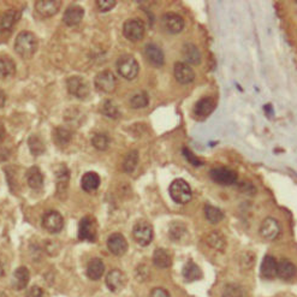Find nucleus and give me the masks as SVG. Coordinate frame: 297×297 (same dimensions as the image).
<instances>
[{"instance_id":"nucleus-15","label":"nucleus","mask_w":297,"mask_h":297,"mask_svg":"<svg viewBox=\"0 0 297 297\" xmlns=\"http://www.w3.org/2000/svg\"><path fill=\"white\" fill-rule=\"evenodd\" d=\"M107 248L115 256H122L127 253L128 242L122 233H112L107 240Z\"/></svg>"},{"instance_id":"nucleus-25","label":"nucleus","mask_w":297,"mask_h":297,"mask_svg":"<svg viewBox=\"0 0 297 297\" xmlns=\"http://www.w3.org/2000/svg\"><path fill=\"white\" fill-rule=\"evenodd\" d=\"M81 187H82V189L87 193H92L98 190V188L100 187L99 174L93 171L86 172V173L83 174L82 180H81Z\"/></svg>"},{"instance_id":"nucleus-45","label":"nucleus","mask_w":297,"mask_h":297,"mask_svg":"<svg viewBox=\"0 0 297 297\" xmlns=\"http://www.w3.org/2000/svg\"><path fill=\"white\" fill-rule=\"evenodd\" d=\"M151 297H171L166 290L162 287H154L151 292Z\"/></svg>"},{"instance_id":"nucleus-4","label":"nucleus","mask_w":297,"mask_h":297,"mask_svg":"<svg viewBox=\"0 0 297 297\" xmlns=\"http://www.w3.org/2000/svg\"><path fill=\"white\" fill-rule=\"evenodd\" d=\"M78 239L81 241L95 242L98 240V223L92 215H86L78 224Z\"/></svg>"},{"instance_id":"nucleus-19","label":"nucleus","mask_w":297,"mask_h":297,"mask_svg":"<svg viewBox=\"0 0 297 297\" xmlns=\"http://www.w3.org/2000/svg\"><path fill=\"white\" fill-rule=\"evenodd\" d=\"M277 276L285 281H291L297 276V267L291 261L283 259L278 262Z\"/></svg>"},{"instance_id":"nucleus-20","label":"nucleus","mask_w":297,"mask_h":297,"mask_svg":"<svg viewBox=\"0 0 297 297\" xmlns=\"http://www.w3.org/2000/svg\"><path fill=\"white\" fill-rule=\"evenodd\" d=\"M84 16V10L78 5H71L65 10L64 16H63V21L69 27L77 26L81 21H82Z\"/></svg>"},{"instance_id":"nucleus-40","label":"nucleus","mask_w":297,"mask_h":297,"mask_svg":"<svg viewBox=\"0 0 297 297\" xmlns=\"http://www.w3.org/2000/svg\"><path fill=\"white\" fill-rule=\"evenodd\" d=\"M92 145L94 146V148H96L98 151H106V149L108 148L109 139L105 134H96V135L93 136Z\"/></svg>"},{"instance_id":"nucleus-36","label":"nucleus","mask_w":297,"mask_h":297,"mask_svg":"<svg viewBox=\"0 0 297 297\" xmlns=\"http://www.w3.org/2000/svg\"><path fill=\"white\" fill-rule=\"evenodd\" d=\"M28 145H29V151L34 156L41 155L45 152V143L42 142V140L40 137L35 135L30 136L28 140Z\"/></svg>"},{"instance_id":"nucleus-7","label":"nucleus","mask_w":297,"mask_h":297,"mask_svg":"<svg viewBox=\"0 0 297 297\" xmlns=\"http://www.w3.org/2000/svg\"><path fill=\"white\" fill-rule=\"evenodd\" d=\"M67 86L69 93L74 95L75 98L86 99L90 93L88 82L81 76H73L69 78Z\"/></svg>"},{"instance_id":"nucleus-48","label":"nucleus","mask_w":297,"mask_h":297,"mask_svg":"<svg viewBox=\"0 0 297 297\" xmlns=\"http://www.w3.org/2000/svg\"><path fill=\"white\" fill-rule=\"evenodd\" d=\"M0 297H6V295H5L4 292H2V291H0Z\"/></svg>"},{"instance_id":"nucleus-38","label":"nucleus","mask_w":297,"mask_h":297,"mask_svg":"<svg viewBox=\"0 0 297 297\" xmlns=\"http://www.w3.org/2000/svg\"><path fill=\"white\" fill-rule=\"evenodd\" d=\"M207 243L209 247H212V248L217 250H223L225 248V245H226L223 234H221L220 232H217V231H214V232H211L208 234Z\"/></svg>"},{"instance_id":"nucleus-5","label":"nucleus","mask_w":297,"mask_h":297,"mask_svg":"<svg viewBox=\"0 0 297 297\" xmlns=\"http://www.w3.org/2000/svg\"><path fill=\"white\" fill-rule=\"evenodd\" d=\"M133 236H134V240H135L140 246L142 247L148 246L153 240L152 225L146 220L137 221V223L134 225Z\"/></svg>"},{"instance_id":"nucleus-46","label":"nucleus","mask_w":297,"mask_h":297,"mask_svg":"<svg viewBox=\"0 0 297 297\" xmlns=\"http://www.w3.org/2000/svg\"><path fill=\"white\" fill-rule=\"evenodd\" d=\"M5 102H6V94L4 93V90L0 89V109L4 107Z\"/></svg>"},{"instance_id":"nucleus-16","label":"nucleus","mask_w":297,"mask_h":297,"mask_svg":"<svg viewBox=\"0 0 297 297\" xmlns=\"http://www.w3.org/2000/svg\"><path fill=\"white\" fill-rule=\"evenodd\" d=\"M145 55L147 62L149 64L153 65L155 68H160L164 65L165 63V57H164V52L159 46H156L155 43H148L145 47Z\"/></svg>"},{"instance_id":"nucleus-32","label":"nucleus","mask_w":297,"mask_h":297,"mask_svg":"<svg viewBox=\"0 0 297 297\" xmlns=\"http://www.w3.org/2000/svg\"><path fill=\"white\" fill-rule=\"evenodd\" d=\"M153 262L159 268H168L172 264L171 256L165 249H156L153 254Z\"/></svg>"},{"instance_id":"nucleus-33","label":"nucleus","mask_w":297,"mask_h":297,"mask_svg":"<svg viewBox=\"0 0 297 297\" xmlns=\"http://www.w3.org/2000/svg\"><path fill=\"white\" fill-rule=\"evenodd\" d=\"M101 112L106 117L112 118V120H117L121 115V111L118 106L114 104L112 100H105L101 105Z\"/></svg>"},{"instance_id":"nucleus-44","label":"nucleus","mask_w":297,"mask_h":297,"mask_svg":"<svg viewBox=\"0 0 297 297\" xmlns=\"http://www.w3.org/2000/svg\"><path fill=\"white\" fill-rule=\"evenodd\" d=\"M26 297H43V290L40 286L34 285L29 289V291L27 292Z\"/></svg>"},{"instance_id":"nucleus-13","label":"nucleus","mask_w":297,"mask_h":297,"mask_svg":"<svg viewBox=\"0 0 297 297\" xmlns=\"http://www.w3.org/2000/svg\"><path fill=\"white\" fill-rule=\"evenodd\" d=\"M173 74L178 83L181 84L192 83L195 80V73H194L193 68L184 62H178L174 64Z\"/></svg>"},{"instance_id":"nucleus-26","label":"nucleus","mask_w":297,"mask_h":297,"mask_svg":"<svg viewBox=\"0 0 297 297\" xmlns=\"http://www.w3.org/2000/svg\"><path fill=\"white\" fill-rule=\"evenodd\" d=\"M277 267L278 262L276 259L271 255H266L261 264L262 277L266 279H273L274 277H277Z\"/></svg>"},{"instance_id":"nucleus-41","label":"nucleus","mask_w":297,"mask_h":297,"mask_svg":"<svg viewBox=\"0 0 297 297\" xmlns=\"http://www.w3.org/2000/svg\"><path fill=\"white\" fill-rule=\"evenodd\" d=\"M223 297H245V292L237 284H227L223 290Z\"/></svg>"},{"instance_id":"nucleus-14","label":"nucleus","mask_w":297,"mask_h":297,"mask_svg":"<svg viewBox=\"0 0 297 297\" xmlns=\"http://www.w3.org/2000/svg\"><path fill=\"white\" fill-rule=\"evenodd\" d=\"M215 107H217V102H215L214 98L206 96V98L200 99L194 106V114H195V117L203 120V118L208 117L214 111Z\"/></svg>"},{"instance_id":"nucleus-42","label":"nucleus","mask_w":297,"mask_h":297,"mask_svg":"<svg viewBox=\"0 0 297 297\" xmlns=\"http://www.w3.org/2000/svg\"><path fill=\"white\" fill-rule=\"evenodd\" d=\"M117 2L114 0H98L96 2V6L99 8V10L101 12H107L114 8Z\"/></svg>"},{"instance_id":"nucleus-3","label":"nucleus","mask_w":297,"mask_h":297,"mask_svg":"<svg viewBox=\"0 0 297 297\" xmlns=\"http://www.w3.org/2000/svg\"><path fill=\"white\" fill-rule=\"evenodd\" d=\"M117 71L122 77L125 78V80L131 81L139 75L140 65L133 55L125 54L118 58Z\"/></svg>"},{"instance_id":"nucleus-21","label":"nucleus","mask_w":297,"mask_h":297,"mask_svg":"<svg viewBox=\"0 0 297 297\" xmlns=\"http://www.w3.org/2000/svg\"><path fill=\"white\" fill-rule=\"evenodd\" d=\"M18 20V12L16 10H9L4 12L0 17V34L9 35L14 29L16 22Z\"/></svg>"},{"instance_id":"nucleus-39","label":"nucleus","mask_w":297,"mask_h":297,"mask_svg":"<svg viewBox=\"0 0 297 297\" xmlns=\"http://www.w3.org/2000/svg\"><path fill=\"white\" fill-rule=\"evenodd\" d=\"M187 234V229L182 223H172L170 226V237L173 241H181Z\"/></svg>"},{"instance_id":"nucleus-23","label":"nucleus","mask_w":297,"mask_h":297,"mask_svg":"<svg viewBox=\"0 0 297 297\" xmlns=\"http://www.w3.org/2000/svg\"><path fill=\"white\" fill-rule=\"evenodd\" d=\"M29 280H30L29 271H28L27 267L22 266V267H18L17 270L14 272L12 286H14V289L16 290H23L27 287Z\"/></svg>"},{"instance_id":"nucleus-27","label":"nucleus","mask_w":297,"mask_h":297,"mask_svg":"<svg viewBox=\"0 0 297 297\" xmlns=\"http://www.w3.org/2000/svg\"><path fill=\"white\" fill-rule=\"evenodd\" d=\"M27 182L34 190H39L43 187V174L39 166H31L27 171Z\"/></svg>"},{"instance_id":"nucleus-24","label":"nucleus","mask_w":297,"mask_h":297,"mask_svg":"<svg viewBox=\"0 0 297 297\" xmlns=\"http://www.w3.org/2000/svg\"><path fill=\"white\" fill-rule=\"evenodd\" d=\"M182 55L184 62L188 65H199L201 63V53H200L198 47L194 46L193 43H184L182 48Z\"/></svg>"},{"instance_id":"nucleus-31","label":"nucleus","mask_w":297,"mask_h":297,"mask_svg":"<svg viewBox=\"0 0 297 297\" xmlns=\"http://www.w3.org/2000/svg\"><path fill=\"white\" fill-rule=\"evenodd\" d=\"M71 139H73V134L69 129L59 127L53 130V140H54L55 145L59 147H65L69 145Z\"/></svg>"},{"instance_id":"nucleus-30","label":"nucleus","mask_w":297,"mask_h":297,"mask_svg":"<svg viewBox=\"0 0 297 297\" xmlns=\"http://www.w3.org/2000/svg\"><path fill=\"white\" fill-rule=\"evenodd\" d=\"M55 180H57V189L59 192H65L68 189L69 181H70V172L65 165H59L55 168Z\"/></svg>"},{"instance_id":"nucleus-37","label":"nucleus","mask_w":297,"mask_h":297,"mask_svg":"<svg viewBox=\"0 0 297 297\" xmlns=\"http://www.w3.org/2000/svg\"><path fill=\"white\" fill-rule=\"evenodd\" d=\"M149 104L148 94L146 92L135 93L130 98V106L133 108H143Z\"/></svg>"},{"instance_id":"nucleus-47","label":"nucleus","mask_w":297,"mask_h":297,"mask_svg":"<svg viewBox=\"0 0 297 297\" xmlns=\"http://www.w3.org/2000/svg\"><path fill=\"white\" fill-rule=\"evenodd\" d=\"M4 136H5V128H4V125L0 123V141H3Z\"/></svg>"},{"instance_id":"nucleus-22","label":"nucleus","mask_w":297,"mask_h":297,"mask_svg":"<svg viewBox=\"0 0 297 297\" xmlns=\"http://www.w3.org/2000/svg\"><path fill=\"white\" fill-rule=\"evenodd\" d=\"M16 64L9 55H0V80L9 81L15 76Z\"/></svg>"},{"instance_id":"nucleus-35","label":"nucleus","mask_w":297,"mask_h":297,"mask_svg":"<svg viewBox=\"0 0 297 297\" xmlns=\"http://www.w3.org/2000/svg\"><path fill=\"white\" fill-rule=\"evenodd\" d=\"M137 162H139V153L136 151L129 152L123 161V170L127 172V173H131V172L135 171Z\"/></svg>"},{"instance_id":"nucleus-28","label":"nucleus","mask_w":297,"mask_h":297,"mask_svg":"<svg viewBox=\"0 0 297 297\" xmlns=\"http://www.w3.org/2000/svg\"><path fill=\"white\" fill-rule=\"evenodd\" d=\"M105 265L100 259H92L87 266V276L92 280H99L100 278L104 276Z\"/></svg>"},{"instance_id":"nucleus-17","label":"nucleus","mask_w":297,"mask_h":297,"mask_svg":"<svg viewBox=\"0 0 297 297\" xmlns=\"http://www.w3.org/2000/svg\"><path fill=\"white\" fill-rule=\"evenodd\" d=\"M280 232L279 223L274 218H266L260 226V234L265 240H276Z\"/></svg>"},{"instance_id":"nucleus-10","label":"nucleus","mask_w":297,"mask_h":297,"mask_svg":"<svg viewBox=\"0 0 297 297\" xmlns=\"http://www.w3.org/2000/svg\"><path fill=\"white\" fill-rule=\"evenodd\" d=\"M161 26L168 34H180L184 28V20L174 12H168L162 16Z\"/></svg>"},{"instance_id":"nucleus-6","label":"nucleus","mask_w":297,"mask_h":297,"mask_svg":"<svg viewBox=\"0 0 297 297\" xmlns=\"http://www.w3.org/2000/svg\"><path fill=\"white\" fill-rule=\"evenodd\" d=\"M123 34L129 41L136 42L142 40L145 36V26H143L142 21L137 20V18L128 20L123 26Z\"/></svg>"},{"instance_id":"nucleus-11","label":"nucleus","mask_w":297,"mask_h":297,"mask_svg":"<svg viewBox=\"0 0 297 297\" xmlns=\"http://www.w3.org/2000/svg\"><path fill=\"white\" fill-rule=\"evenodd\" d=\"M209 176L215 183L223 184V186H231L236 183L237 173L233 170L227 167H214L209 172Z\"/></svg>"},{"instance_id":"nucleus-29","label":"nucleus","mask_w":297,"mask_h":297,"mask_svg":"<svg viewBox=\"0 0 297 297\" xmlns=\"http://www.w3.org/2000/svg\"><path fill=\"white\" fill-rule=\"evenodd\" d=\"M182 274L184 279L187 281H195L198 279H201L202 278V271L200 270V267L195 264L194 261H188L186 265H184Z\"/></svg>"},{"instance_id":"nucleus-12","label":"nucleus","mask_w":297,"mask_h":297,"mask_svg":"<svg viewBox=\"0 0 297 297\" xmlns=\"http://www.w3.org/2000/svg\"><path fill=\"white\" fill-rule=\"evenodd\" d=\"M106 285L112 292H120L127 285V276L121 270L109 271L106 276Z\"/></svg>"},{"instance_id":"nucleus-8","label":"nucleus","mask_w":297,"mask_h":297,"mask_svg":"<svg viewBox=\"0 0 297 297\" xmlns=\"http://www.w3.org/2000/svg\"><path fill=\"white\" fill-rule=\"evenodd\" d=\"M95 88L102 93H112L117 86V78L109 70H104L94 78Z\"/></svg>"},{"instance_id":"nucleus-18","label":"nucleus","mask_w":297,"mask_h":297,"mask_svg":"<svg viewBox=\"0 0 297 297\" xmlns=\"http://www.w3.org/2000/svg\"><path fill=\"white\" fill-rule=\"evenodd\" d=\"M61 5L62 3L57 0H40L35 3V9L40 16L48 18L58 14Z\"/></svg>"},{"instance_id":"nucleus-1","label":"nucleus","mask_w":297,"mask_h":297,"mask_svg":"<svg viewBox=\"0 0 297 297\" xmlns=\"http://www.w3.org/2000/svg\"><path fill=\"white\" fill-rule=\"evenodd\" d=\"M39 41L31 31H21L16 37L15 51L23 59H30L37 51Z\"/></svg>"},{"instance_id":"nucleus-34","label":"nucleus","mask_w":297,"mask_h":297,"mask_svg":"<svg viewBox=\"0 0 297 297\" xmlns=\"http://www.w3.org/2000/svg\"><path fill=\"white\" fill-rule=\"evenodd\" d=\"M205 215L206 219L212 224H217L224 219V213L218 207H214L212 205L205 206Z\"/></svg>"},{"instance_id":"nucleus-43","label":"nucleus","mask_w":297,"mask_h":297,"mask_svg":"<svg viewBox=\"0 0 297 297\" xmlns=\"http://www.w3.org/2000/svg\"><path fill=\"white\" fill-rule=\"evenodd\" d=\"M183 154H184V156H186L187 160L189 161L190 164H193L194 166H200V165H202V161L200 160V159L198 158V156L194 155L193 153L190 152L188 148H184V149H183Z\"/></svg>"},{"instance_id":"nucleus-9","label":"nucleus","mask_w":297,"mask_h":297,"mask_svg":"<svg viewBox=\"0 0 297 297\" xmlns=\"http://www.w3.org/2000/svg\"><path fill=\"white\" fill-rule=\"evenodd\" d=\"M42 226L49 233H58L64 226V219L57 211L46 212L42 217Z\"/></svg>"},{"instance_id":"nucleus-2","label":"nucleus","mask_w":297,"mask_h":297,"mask_svg":"<svg viewBox=\"0 0 297 297\" xmlns=\"http://www.w3.org/2000/svg\"><path fill=\"white\" fill-rule=\"evenodd\" d=\"M168 192H170L171 199L176 203H181V205L188 203L193 198L192 188L182 178L174 180L168 188Z\"/></svg>"}]
</instances>
